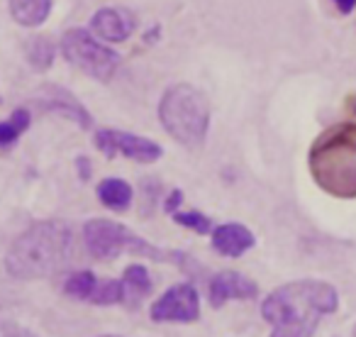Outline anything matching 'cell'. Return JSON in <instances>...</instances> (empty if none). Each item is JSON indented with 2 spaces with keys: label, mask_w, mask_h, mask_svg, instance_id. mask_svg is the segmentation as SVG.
I'll use <instances>...</instances> for the list:
<instances>
[{
  "label": "cell",
  "mask_w": 356,
  "mask_h": 337,
  "mask_svg": "<svg viewBox=\"0 0 356 337\" xmlns=\"http://www.w3.org/2000/svg\"><path fill=\"white\" fill-rule=\"evenodd\" d=\"M337 288L320 279L283 283L261 303V315L271 322V337H312L325 315L337 311Z\"/></svg>",
  "instance_id": "cell-1"
},
{
  "label": "cell",
  "mask_w": 356,
  "mask_h": 337,
  "mask_svg": "<svg viewBox=\"0 0 356 337\" xmlns=\"http://www.w3.org/2000/svg\"><path fill=\"white\" fill-rule=\"evenodd\" d=\"M74 230L61 220H42L20 235L8 249L6 269L15 279L51 276L71 259Z\"/></svg>",
  "instance_id": "cell-2"
},
{
  "label": "cell",
  "mask_w": 356,
  "mask_h": 337,
  "mask_svg": "<svg viewBox=\"0 0 356 337\" xmlns=\"http://www.w3.org/2000/svg\"><path fill=\"white\" fill-rule=\"evenodd\" d=\"M315 184L334 198H356V125L339 123L325 130L310 147Z\"/></svg>",
  "instance_id": "cell-3"
},
{
  "label": "cell",
  "mask_w": 356,
  "mask_h": 337,
  "mask_svg": "<svg viewBox=\"0 0 356 337\" xmlns=\"http://www.w3.org/2000/svg\"><path fill=\"white\" fill-rule=\"evenodd\" d=\"M83 244L90 252V257L100 259V262H110L120 254H139V257L154 259V262L176 264L188 274H198L200 269V264L193 262L186 252L154 247L147 240L134 235L127 225H120L108 218H95L83 225Z\"/></svg>",
  "instance_id": "cell-4"
},
{
  "label": "cell",
  "mask_w": 356,
  "mask_h": 337,
  "mask_svg": "<svg viewBox=\"0 0 356 337\" xmlns=\"http://www.w3.org/2000/svg\"><path fill=\"white\" fill-rule=\"evenodd\" d=\"M159 120L176 142L188 149H200L208 137L210 105L198 88L176 84L166 88L159 103Z\"/></svg>",
  "instance_id": "cell-5"
},
{
  "label": "cell",
  "mask_w": 356,
  "mask_h": 337,
  "mask_svg": "<svg viewBox=\"0 0 356 337\" xmlns=\"http://www.w3.org/2000/svg\"><path fill=\"white\" fill-rule=\"evenodd\" d=\"M61 54L69 61L71 66L86 71L90 79L98 81H110L115 76L120 66V56L118 52H113L110 47H105L100 40H95L88 30H66L61 37Z\"/></svg>",
  "instance_id": "cell-6"
},
{
  "label": "cell",
  "mask_w": 356,
  "mask_h": 337,
  "mask_svg": "<svg viewBox=\"0 0 356 337\" xmlns=\"http://www.w3.org/2000/svg\"><path fill=\"white\" fill-rule=\"evenodd\" d=\"M95 147L105 154L108 159L124 154L127 159H134L139 164H152L161 159V147L147 137H139L132 132H120V130H98L93 137Z\"/></svg>",
  "instance_id": "cell-7"
},
{
  "label": "cell",
  "mask_w": 356,
  "mask_h": 337,
  "mask_svg": "<svg viewBox=\"0 0 356 337\" xmlns=\"http://www.w3.org/2000/svg\"><path fill=\"white\" fill-rule=\"evenodd\" d=\"M200 318V298L193 283H176L152 306L154 322H193Z\"/></svg>",
  "instance_id": "cell-8"
},
{
  "label": "cell",
  "mask_w": 356,
  "mask_h": 337,
  "mask_svg": "<svg viewBox=\"0 0 356 337\" xmlns=\"http://www.w3.org/2000/svg\"><path fill=\"white\" fill-rule=\"evenodd\" d=\"M259 286L249 276L239 272H220L210 279L208 286V301L213 308H222L227 301L237 298V301H249V298H257Z\"/></svg>",
  "instance_id": "cell-9"
},
{
  "label": "cell",
  "mask_w": 356,
  "mask_h": 337,
  "mask_svg": "<svg viewBox=\"0 0 356 337\" xmlns=\"http://www.w3.org/2000/svg\"><path fill=\"white\" fill-rule=\"evenodd\" d=\"M35 105H40L42 110H51V113H61L66 118L74 120L79 127L88 130L93 125L90 120V113L69 93L66 88H59V86H42L35 95H32Z\"/></svg>",
  "instance_id": "cell-10"
},
{
  "label": "cell",
  "mask_w": 356,
  "mask_h": 337,
  "mask_svg": "<svg viewBox=\"0 0 356 337\" xmlns=\"http://www.w3.org/2000/svg\"><path fill=\"white\" fill-rule=\"evenodd\" d=\"M137 22H134L132 13L124 8H103L90 17V30L95 37L105 42H124L134 32Z\"/></svg>",
  "instance_id": "cell-11"
},
{
  "label": "cell",
  "mask_w": 356,
  "mask_h": 337,
  "mask_svg": "<svg viewBox=\"0 0 356 337\" xmlns=\"http://www.w3.org/2000/svg\"><path fill=\"white\" fill-rule=\"evenodd\" d=\"M254 244H257V237L242 223H225L213 230V247L222 257H242Z\"/></svg>",
  "instance_id": "cell-12"
},
{
  "label": "cell",
  "mask_w": 356,
  "mask_h": 337,
  "mask_svg": "<svg viewBox=\"0 0 356 337\" xmlns=\"http://www.w3.org/2000/svg\"><path fill=\"white\" fill-rule=\"evenodd\" d=\"M134 191L127 181L122 179H103L98 184V201L105 208L115 210V213H124L132 205Z\"/></svg>",
  "instance_id": "cell-13"
},
{
  "label": "cell",
  "mask_w": 356,
  "mask_h": 337,
  "mask_svg": "<svg viewBox=\"0 0 356 337\" xmlns=\"http://www.w3.org/2000/svg\"><path fill=\"white\" fill-rule=\"evenodd\" d=\"M51 0H10V15L22 27H40L49 17Z\"/></svg>",
  "instance_id": "cell-14"
},
{
  "label": "cell",
  "mask_w": 356,
  "mask_h": 337,
  "mask_svg": "<svg viewBox=\"0 0 356 337\" xmlns=\"http://www.w3.org/2000/svg\"><path fill=\"white\" fill-rule=\"evenodd\" d=\"M122 286H124V301L129 306H137L144 296H149L152 291V276L149 272L142 267V264H129L124 269V276H122Z\"/></svg>",
  "instance_id": "cell-15"
},
{
  "label": "cell",
  "mask_w": 356,
  "mask_h": 337,
  "mask_svg": "<svg viewBox=\"0 0 356 337\" xmlns=\"http://www.w3.org/2000/svg\"><path fill=\"white\" fill-rule=\"evenodd\" d=\"M25 49H27V61H30L35 71H47L51 64H54L56 45L47 35L32 37V40L27 42Z\"/></svg>",
  "instance_id": "cell-16"
},
{
  "label": "cell",
  "mask_w": 356,
  "mask_h": 337,
  "mask_svg": "<svg viewBox=\"0 0 356 337\" xmlns=\"http://www.w3.org/2000/svg\"><path fill=\"white\" fill-rule=\"evenodd\" d=\"M30 123H32L30 110H25V108H17L10 118L3 120V123H0V149L13 147V144L25 134V130L30 127Z\"/></svg>",
  "instance_id": "cell-17"
},
{
  "label": "cell",
  "mask_w": 356,
  "mask_h": 337,
  "mask_svg": "<svg viewBox=\"0 0 356 337\" xmlns=\"http://www.w3.org/2000/svg\"><path fill=\"white\" fill-rule=\"evenodd\" d=\"M122 301H124V286L118 279H103V281H98L88 298V303H93V306H118Z\"/></svg>",
  "instance_id": "cell-18"
},
{
  "label": "cell",
  "mask_w": 356,
  "mask_h": 337,
  "mask_svg": "<svg viewBox=\"0 0 356 337\" xmlns=\"http://www.w3.org/2000/svg\"><path fill=\"white\" fill-rule=\"evenodd\" d=\"M95 283H98V279L93 276V272H86L83 269V272H76L66 279L64 291H66V296L76 298V301H88Z\"/></svg>",
  "instance_id": "cell-19"
},
{
  "label": "cell",
  "mask_w": 356,
  "mask_h": 337,
  "mask_svg": "<svg viewBox=\"0 0 356 337\" xmlns=\"http://www.w3.org/2000/svg\"><path fill=\"white\" fill-rule=\"evenodd\" d=\"M171 218H173V223L184 225V228L193 230V233H198V235H208L210 230H213L210 218L203 213H198V210H191V213H173Z\"/></svg>",
  "instance_id": "cell-20"
},
{
  "label": "cell",
  "mask_w": 356,
  "mask_h": 337,
  "mask_svg": "<svg viewBox=\"0 0 356 337\" xmlns=\"http://www.w3.org/2000/svg\"><path fill=\"white\" fill-rule=\"evenodd\" d=\"M181 203H184V194H181V191H171V196H168L166 203H163V210H166L168 215H173V213H178Z\"/></svg>",
  "instance_id": "cell-21"
},
{
  "label": "cell",
  "mask_w": 356,
  "mask_h": 337,
  "mask_svg": "<svg viewBox=\"0 0 356 337\" xmlns=\"http://www.w3.org/2000/svg\"><path fill=\"white\" fill-rule=\"evenodd\" d=\"M76 166H79V174H81V179H90V162H88V157H79L76 159Z\"/></svg>",
  "instance_id": "cell-22"
},
{
  "label": "cell",
  "mask_w": 356,
  "mask_h": 337,
  "mask_svg": "<svg viewBox=\"0 0 356 337\" xmlns=\"http://www.w3.org/2000/svg\"><path fill=\"white\" fill-rule=\"evenodd\" d=\"M332 3H334L337 10H339L341 15H349V13L356 8V0H332Z\"/></svg>",
  "instance_id": "cell-23"
},
{
  "label": "cell",
  "mask_w": 356,
  "mask_h": 337,
  "mask_svg": "<svg viewBox=\"0 0 356 337\" xmlns=\"http://www.w3.org/2000/svg\"><path fill=\"white\" fill-rule=\"evenodd\" d=\"M3 337H37V335L30 330H25V327H13V330H8Z\"/></svg>",
  "instance_id": "cell-24"
},
{
  "label": "cell",
  "mask_w": 356,
  "mask_h": 337,
  "mask_svg": "<svg viewBox=\"0 0 356 337\" xmlns=\"http://www.w3.org/2000/svg\"><path fill=\"white\" fill-rule=\"evenodd\" d=\"M354 337H356V327H354Z\"/></svg>",
  "instance_id": "cell-25"
},
{
  "label": "cell",
  "mask_w": 356,
  "mask_h": 337,
  "mask_svg": "<svg viewBox=\"0 0 356 337\" xmlns=\"http://www.w3.org/2000/svg\"><path fill=\"white\" fill-rule=\"evenodd\" d=\"M105 337H113V335H105Z\"/></svg>",
  "instance_id": "cell-26"
},
{
  "label": "cell",
  "mask_w": 356,
  "mask_h": 337,
  "mask_svg": "<svg viewBox=\"0 0 356 337\" xmlns=\"http://www.w3.org/2000/svg\"><path fill=\"white\" fill-rule=\"evenodd\" d=\"M0 103H3V98H0Z\"/></svg>",
  "instance_id": "cell-27"
}]
</instances>
